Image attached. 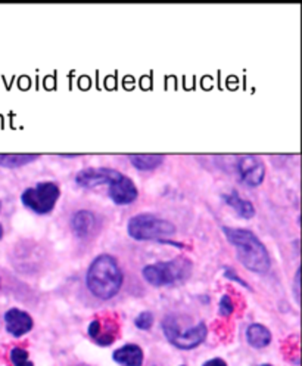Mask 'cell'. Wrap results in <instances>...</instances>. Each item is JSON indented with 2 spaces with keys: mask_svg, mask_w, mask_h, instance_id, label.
I'll use <instances>...</instances> for the list:
<instances>
[{
  "mask_svg": "<svg viewBox=\"0 0 302 366\" xmlns=\"http://www.w3.org/2000/svg\"><path fill=\"white\" fill-rule=\"evenodd\" d=\"M223 233L235 247L242 266L258 275H264L270 270L271 260L267 247L254 232L244 228L223 226Z\"/></svg>",
  "mask_w": 302,
  "mask_h": 366,
  "instance_id": "cell-1",
  "label": "cell"
},
{
  "mask_svg": "<svg viewBox=\"0 0 302 366\" xmlns=\"http://www.w3.org/2000/svg\"><path fill=\"white\" fill-rule=\"evenodd\" d=\"M124 282V273L111 254H99L86 273V287L99 300L114 299Z\"/></svg>",
  "mask_w": 302,
  "mask_h": 366,
  "instance_id": "cell-2",
  "label": "cell"
},
{
  "mask_svg": "<svg viewBox=\"0 0 302 366\" xmlns=\"http://www.w3.org/2000/svg\"><path fill=\"white\" fill-rule=\"evenodd\" d=\"M129 237L136 241H157L159 244L177 245L183 248L178 242H173L169 238L176 235L177 228L167 218H161L155 214L142 213L133 216L127 223Z\"/></svg>",
  "mask_w": 302,
  "mask_h": 366,
  "instance_id": "cell-3",
  "label": "cell"
},
{
  "mask_svg": "<svg viewBox=\"0 0 302 366\" xmlns=\"http://www.w3.org/2000/svg\"><path fill=\"white\" fill-rule=\"evenodd\" d=\"M193 263L188 257H176L169 261H158L143 268V280L152 287L161 288L186 282L192 276Z\"/></svg>",
  "mask_w": 302,
  "mask_h": 366,
  "instance_id": "cell-4",
  "label": "cell"
},
{
  "mask_svg": "<svg viewBox=\"0 0 302 366\" xmlns=\"http://www.w3.org/2000/svg\"><path fill=\"white\" fill-rule=\"evenodd\" d=\"M161 328L169 343L180 350H193L199 347L208 335V327L205 325V322H199L198 325L183 329L178 319L173 315H169L162 319Z\"/></svg>",
  "mask_w": 302,
  "mask_h": 366,
  "instance_id": "cell-5",
  "label": "cell"
},
{
  "mask_svg": "<svg viewBox=\"0 0 302 366\" xmlns=\"http://www.w3.org/2000/svg\"><path fill=\"white\" fill-rule=\"evenodd\" d=\"M60 197V189L55 182H39L34 188H27L21 195L24 207L37 214L51 213Z\"/></svg>",
  "mask_w": 302,
  "mask_h": 366,
  "instance_id": "cell-6",
  "label": "cell"
},
{
  "mask_svg": "<svg viewBox=\"0 0 302 366\" xmlns=\"http://www.w3.org/2000/svg\"><path fill=\"white\" fill-rule=\"evenodd\" d=\"M237 171L240 181L249 188L260 186L265 179V164L260 157L245 155L237 161Z\"/></svg>",
  "mask_w": 302,
  "mask_h": 366,
  "instance_id": "cell-7",
  "label": "cell"
},
{
  "mask_svg": "<svg viewBox=\"0 0 302 366\" xmlns=\"http://www.w3.org/2000/svg\"><path fill=\"white\" fill-rule=\"evenodd\" d=\"M121 173L110 167H88L75 174V183L81 188H96L99 185H110Z\"/></svg>",
  "mask_w": 302,
  "mask_h": 366,
  "instance_id": "cell-8",
  "label": "cell"
},
{
  "mask_svg": "<svg viewBox=\"0 0 302 366\" xmlns=\"http://www.w3.org/2000/svg\"><path fill=\"white\" fill-rule=\"evenodd\" d=\"M108 194L117 206H127L139 197V191L134 182L124 174H119L114 182L110 183Z\"/></svg>",
  "mask_w": 302,
  "mask_h": 366,
  "instance_id": "cell-9",
  "label": "cell"
},
{
  "mask_svg": "<svg viewBox=\"0 0 302 366\" xmlns=\"http://www.w3.org/2000/svg\"><path fill=\"white\" fill-rule=\"evenodd\" d=\"M4 320H5V328H6L8 334L15 336V339H21V336L28 334L34 327L33 318L29 316L27 312L17 309V307L9 309L5 313Z\"/></svg>",
  "mask_w": 302,
  "mask_h": 366,
  "instance_id": "cell-10",
  "label": "cell"
},
{
  "mask_svg": "<svg viewBox=\"0 0 302 366\" xmlns=\"http://www.w3.org/2000/svg\"><path fill=\"white\" fill-rule=\"evenodd\" d=\"M112 359L119 366H142L145 360V355L140 346L126 344L114 351Z\"/></svg>",
  "mask_w": 302,
  "mask_h": 366,
  "instance_id": "cell-11",
  "label": "cell"
},
{
  "mask_svg": "<svg viewBox=\"0 0 302 366\" xmlns=\"http://www.w3.org/2000/svg\"><path fill=\"white\" fill-rule=\"evenodd\" d=\"M96 228V216L90 210H79L71 218V229L75 237L87 238Z\"/></svg>",
  "mask_w": 302,
  "mask_h": 366,
  "instance_id": "cell-12",
  "label": "cell"
},
{
  "mask_svg": "<svg viewBox=\"0 0 302 366\" xmlns=\"http://www.w3.org/2000/svg\"><path fill=\"white\" fill-rule=\"evenodd\" d=\"M247 341L254 348H265L270 346L273 335L271 331L263 324H251L247 329Z\"/></svg>",
  "mask_w": 302,
  "mask_h": 366,
  "instance_id": "cell-13",
  "label": "cell"
},
{
  "mask_svg": "<svg viewBox=\"0 0 302 366\" xmlns=\"http://www.w3.org/2000/svg\"><path fill=\"white\" fill-rule=\"evenodd\" d=\"M223 200L228 202V206L232 207L239 217L245 218V221H249V218L255 217V207L254 204L248 200H244L242 198L237 191H232L230 194H224L223 195Z\"/></svg>",
  "mask_w": 302,
  "mask_h": 366,
  "instance_id": "cell-14",
  "label": "cell"
},
{
  "mask_svg": "<svg viewBox=\"0 0 302 366\" xmlns=\"http://www.w3.org/2000/svg\"><path fill=\"white\" fill-rule=\"evenodd\" d=\"M118 336V324L115 319H100V328L95 343L102 347H108L115 343Z\"/></svg>",
  "mask_w": 302,
  "mask_h": 366,
  "instance_id": "cell-15",
  "label": "cell"
},
{
  "mask_svg": "<svg viewBox=\"0 0 302 366\" xmlns=\"http://www.w3.org/2000/svg\"><path fill=\"white\" fill-rule=\"evenodd\" d=\"M130 161L133 167L138 169L139 171H152L162 164L164 157L155 154H139V155H130Z\"/></svg>",
  "mask_w": 302,
  "mask_h": 366,
  "instance_id": "cell-16",
  "label": "cell"
},
{
  "mask_svg": "<svg viewBox=\"0 0 302 366\" xmlns=\"http://www.w3.org/2000/svg\"><path fill=\"white\" fill-rule=\"evenodd\" d=\"M39 154H0V166L5 169H18L33 163Z\"/></svg>",
  "mask_w": 302,
  "mask_h": 366,
  "instance_id": "cell-17",
  "label": "cell"
},
{
  "mask_svg": "<svg viewBox=\"0 0 302 366\" xmlns=\"http://www.w3.org/2000/svg\"><path fill=\"white\" fill-rule=\"evenodd\" d=\"M154 322H155V318L154 315L150 312H142L138 315V318L134 319V325L140 331H149L150 328L154 327Z\"/></svg>",
  "mask_w": 302,
  "mask_h": 366,
  "instance_id": "cell-18",
  "label": "cell"
},
{
  "mask_svg": "<svg viewBox=\"0 0 302 366\" xmlns=\"http://www.w3.org/2000/svg\"><path fill=\"white\" fill-rule=\"evenodd\" d=\"M233 312H235V303H233L232 297L228 296V294H224V296L220 299V303H218V313H220L223 318H228V316H230Z\"/></svg>",
  "mask_w": 302,
  "mask_h": 366,
  "instance_id": "cell-19",
  "label": "cell"
},
{
  "mask_svg": "<svg viewBox=\"0 0 302 366\" xmlns=\"http://www.w3.org/2000/svg\"><path fill=\"white\" fill-rule=\"evenodd\" d=\"M9 359L12 362V365H18V363H22V362H27L28 360V351L25 348H21V347H13L9 353Z\"/></svg>",
  "mask_w": 302,
  "mask_h": 366,
  "instance_id": "cell-20",
  "label": "cell"
},
{
  "mask_svg": "<svg viewBox=\"0 0 302 366\" xmlns=\"http://www.w3.org/2000/svg\"><path fill=\"white\" fill-rule=\"evenodd\" d=\"M224 276L228 277V280H230V281H233V282H237L239 285H242V287L249 289V291L252 289L244 280H240V277L237 276V273H236L233 269H230V268H225V269H224Z\"/></svg>",
  "mask_w": 302,
  "mask_h": 366,
  "instance_id": "cell-21",
  "label": "cell"
},
{
  "mask_svg": "<svg viewBox=\"0 0 302 366\" xmlns=\"http://www.w3.org/2000/svg\"><path fill=\"white\" fill-rule=\"evenodd\" d=\"M99 328H100V319H99V318L93 319V320L88 324V327H87V334H88V336H90V339H92L93 341L96 340V336H98V334H99Z\"/></svg>",
  "mask_w": 302,
  "mask_h": 366,
  "instance_id": "cell-22",
  "label": "cell"
},
{
  "mask_svg": "<svg viewBox=\"0 0 302 366\" xmlns=\"http://www.w3.org/2000/svg\"><path fill=\"white\" fill-rule=\"evenodd\" d=\"M202 366H228V363H225V360L221 358H214L206 360Z\"/></svg>",
  "mask_w": 302,
  "mask_h": 366,
  "instance_id": "cell-23",
  "label": "cell"
},
{
  "mask_svg": "<svg viewBox=\"0 0 302 366\" xmlns=\"http://www.w3.org/2000/svg\"><path fill=\"white\" fill-rule=\"evenodd\" d=\"M299 276H301V270L298 269V270H296V275H295V281H294V288H295V299H296V303H299Z\"/></svg>",
  "mask_w": 302,
  "mask_h": 366,
  "instance_id": "cell-24",
  "label": "cell"
},
{
  "mask_svg": "<svg viewBox=\"0 0 302 366\" xmlns=\"http://www.w3.org/2000/svg\"><path fill=\"white\" fill-rule=\"evenodd\" d=\"M15 366H34V363L32 362V360H27V362H22V363H18V365H15Z\"/></svg>",
  "mask_w": 302,
  "mask_h": 366,
  "instance_id": "cell-25",
  "label": "cell"
},
{
  "mask_svg": "<svg viewBox=\"0 0 302 366\" xmlns=\"http://www.w3.org/2000/svg\"><path fill=\"white\" fill-rule=\"evenodd\" d=\"M0 211H2V202H0ZM4 226H2V223H0V240L4 238Z\"/></svg>",
  "mask_w": 302,
  "mask_h": 366,
  "instance_id": "cell-26",
  "label": "cell"
},
{
  "mask_svg": "<svg viewBox=\"0 0 302 366\" xmlns=\"http://www.w3.org/2000/svg\"><path fill=\"white\" fill-rule=\"evenodd\" d=\"M260 366H271L270 363H263V365H260Z\"/></svg>",
  "mask_w": 302,
  "mask_h": 366,
  "instance_id": "cell-27",
  "label": "cell"
},
{
  "mask_svg": "<svg viewBox=\"0 0 302 366\" xmlns=\"http://www.w3.org/2000/svg\"><path fill=\"white\" fill-rule=\"evenodd\" d=\"M74 366H88V365H74Z\"/></svg>",
  "mask_w": 302,
  "mask_h": 366,
  "instance_id": "cell-28",
  "label": "cell"
},
{
  "mask_svg": "<svg viewBox=\"0 0 302 366\" xmlns=\"http://www.w3.org/2000/svg\"><path fill=\"white\" fill-rule=\"evenodd\" d=\"M0 285H2V281H0Z\"/></svg>",
  "mask_w": 302,
  "mask_h": 366,
  "instance_id": "cell-29",
  "label": "cell"
},
{
  "mask_svg": "<svg viewBox=\"0 0 302 366\" xmlns=\"http://www.w3.org/2000/svg\"><path fill=\"white\" fill-rule=\"evenodd\" d=\"M181 366H185V365H181Z\"/></svg>",
  "mask_w": 302,
  "mask_h": 366,
  "instance_id": "cell-30",
  "label": "cell"
}]
</instances>
